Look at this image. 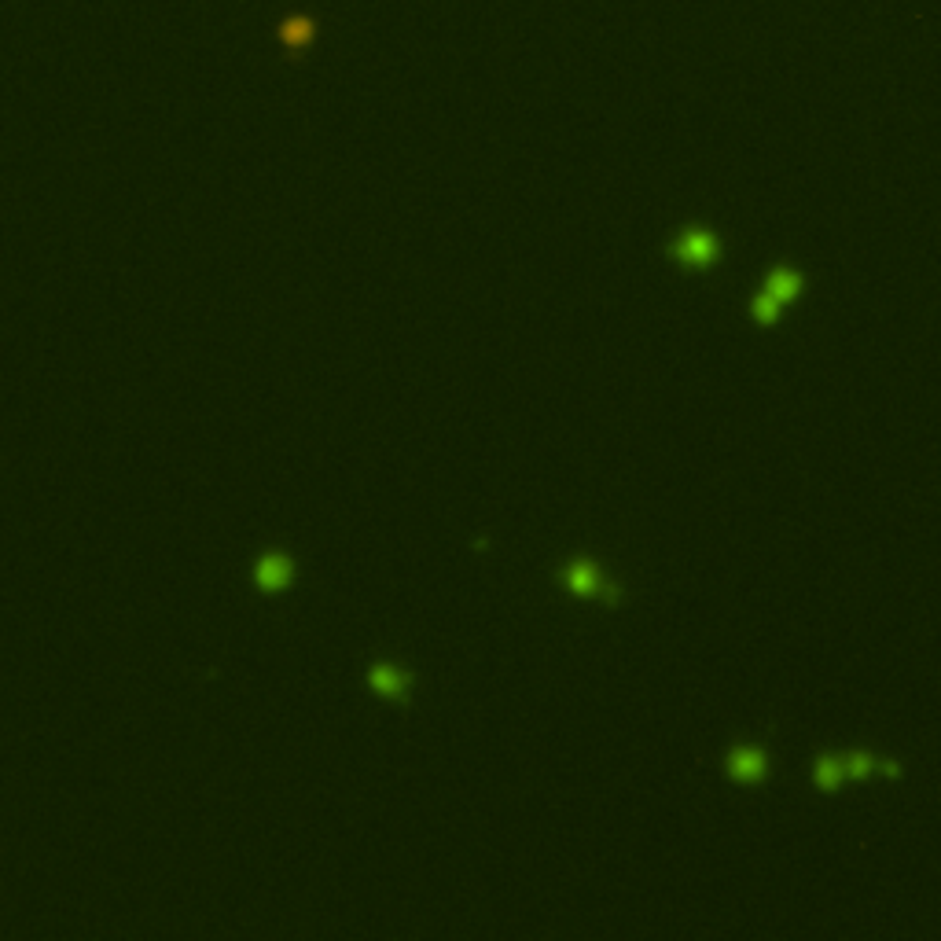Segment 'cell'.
<instances>
[{"mask_svg":"<svg viewBox=\"0 0 941 941\" xmlns=\"http://www.w3.org/2000/svg\"><path fill=\"white\" fill-rule=\"evenodd\" d=\"M368 681H372V688H375V692L394 695V699H397V695L405 692V684H409V677H405V673H397L394 666H375V669H372V677H368Z\"/></svg>","mask_w":941,"mask_h":941,"instance_id":"obj_3","label":"cell"},{"mask_svg":"<svg viewBox=\"0 0 941 941\" xmlns=\"http://www.w3.org/2000/svg\"><path fill=\"white\" fill-rule=\"evenodd\" d=\"M732 772H739V776H758L761 758L754 754V750H739L736 758H732Z\"/></svg>","mask_w":941,"mask_h":941,"instance_id":"obj_5","label":"cell"},{"mask_svg":"<svg viewBox=\"0 0 941 941\" xmlns=\"http://www.w3.org/2000/svg\"><path fill=\"white\" fill-rule=\"evenodd\" d=\"M798 287H802V280H798L794 273H783V269H780V273L769 276V291H765V295H772L776 302H783V298L798 295Z\"/></svg>","mask_w":941,"mask_h":941,"instance_id":"obj_4","label":"cell"},{"mask_svg":"<svg viewBox=\"0 0 941 941\" xmlns=\"http://www.w3.org/2000/svg\"><path fill=\"white\" fill-rule=\"evenodd\" d=\"M291 574H295V567H291V559L284 556V552H269V556H261L258 570H254V578H258V585L265 592H280L291 581Z\"/></svg>","mask_w":941,"mask_h":941,"instance_id":"obj_2","label":"cell"},{"mask_svg":"<svg viewBox=\"0 0 941 941\" xmlns=\"http://www.w3.org/2000/svg\"><path fill=\"white\" fill-rule=\"evenodd\" d=\"M673 254L681 261H688V265H706V261L717 254V239L710 236V232H703V228H692V232L681 236V243L673 247Z\"/></svg>","mask_w":941,"mask_h":941,"instance_id":"obj_1","label":"cell"}]
</instances>
